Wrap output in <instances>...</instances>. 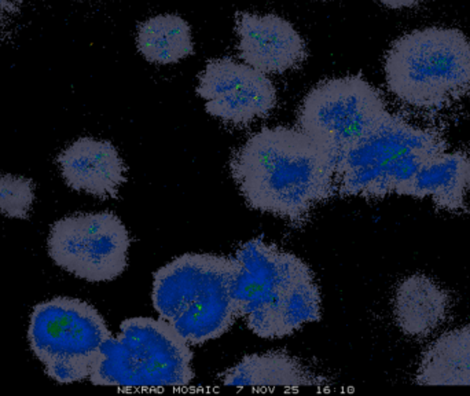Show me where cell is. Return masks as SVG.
<instances>
[{
	"instance_id": "15",
	"label": "cell",
	"mask_w": 470,
	"mask_h": 396,
	"mask_svg": "<svg viewBox=\"0 0 470 396\" xmlns=\"http://www.w3.org/2000/svg\"><path fill=\"white\" fill-rule=\"evenodd\" d=\"M225 386L233 387H320L327 380L285 351H270L243 358L222 376Z\"/></svg>"
},
{
	"instance_id": "21",
	"label": "cell",
	"mask_w": 470,
	"mask_h": 396,
	"mask_svg": "<svg viewBox=\"0 0 470 396\" xmlns=\"http://www.w3.org/2000/svg\"><path fill=\"white\" fill-rule=\"evenodd\" d=\"M18 8L15 0H0V11L3 13H13Z\"/></svg>"
},
{
	"instance_id": "8",
	"label": "cell",
	"mask_w": 470,
	"mask_h": 396,
	"mask_svg": "<svg viewBox=\"0 0 470 396\" xmlns=\"http://www.w3.org/2000/svg\"><path fill=\"white\" fill-rule=\"evenodd\" d=\"M129 245L128 230L112 212L65 216L51 226L47 238L52 262L88 282L120 277L127 269Z\"/></svg>"
},
{
	"instance_id": "11",
	"label": "cell",
	"mask_w": 470,
	"mask_h": 396,
	"mask_svg": "<svg viewBox=\"0 0 470 396\" xmlns=\"http://www.w3.org/2000/svg\"><path fill=\"white\" fill-rule=\"evenodd\" d=\"M236 32L239 57L245 64L266 75L293 69L307 55L301 35L289 21L275 14L241 13Z\"/></svg>"
},
{
	"instance_id": "16",
	"label": "cell",
	"mask_w": 470,
	"mask_h": 396,
	"mask_svg": "<svg viewBox=\"0 0 470 396\" xmlns=\"http://www.w3.org/2000/svg\"><path fill=\"white\" fill-rule=\"evenodd\" d=\"M417 384L470 386V323L439 336L420 360Z\"/></svg>"
},
{
	"instance_id": "9",
	"label": "cell",
	"mask_w": 470,
	"mask_h": 396,
	"mask_svg": "<svg viewBox=\"0 0 470 396\" xmlns=\"http://www.w3.org/2000/svg\"><path fill=\"white\" fill-rule=\"evenodd\" d=\"M112 333L90 303L58 296L35 306L29 318L28 341L41 363L57 358L95 362L98 350Z\"/></svg>"
},
{
	"instance_id": "7",
	"label": "cell",
	"mask_w": 470,
	"mask_h": 396,
	"mask_svg": "<svg viewBox=\"0 0 470 396\" xmlns=\"http://www.w3.org/2000/svg\"><path fill=\"white\" fill-rule=\"evenodd\" d=\"M388 113L376 87L362 76H346L313 87L301 102L297 125L337 162Z\"/></svg>"
},
{
	"instance_id": "14",
	"label": "cell",
	"mask_w": 470,
	"mask_h": 396,
	"mask_svg": "<svg viewBox=\"0 0 470 396\" xmlns=\"http://www.w3.org/2000/svg\"><path fill=\"white\" fill-rule=\"evenodd\" d=\"M406 196L429 198L444 211L470 212V155L437 153L424 164Z\"/></svg>"
},
{
	"instance_id": "2",
	"label": "cell",
	"mask_w": 470,
	"mask_h": 396,
	"mask_svg": "<svg viewBox=\"0 0 470 396\" xmlns=\"http://www.w3.org/2000/svg\"><path fill=\"white\" fill-rule=\"evenodd\" d=\"M234 297L239 318L262 339H283L322 318L313 273L294 253L253 238L238 246Z\"/></svg>"
},
{
	"instance_id": "19",
	"label": "cell",
	"mask_w": 470,
	"mask_h": 396,
	"mask_svg": "<svg viewBox=\"0 0 470 396\" xmlns=\"http://www.w3.org/2000/svg\"><path fill=\"white\" fill-rule=\"evenodd\" d=\"M44 365V372L48 377L54 379L58 383L68 384L76 383L84 379H88L92 370V360L85 359H72V358H57L51 359Z\"/></svg>"
},
{
	"instance_id": "13",
	"label": "cell",
	"mask_w": 470,
	"mask_h": 396,
	"mask_svg": "<svg viewBox=\"0 0 470 396\" xmlns=\"http://www.w3.org/2000/svg\"><path fill=\"white\" fill-rule=\"evenodd\" d=\"M450 295L425 274L401 279L393 295V317L408 337L424 339L434 333L450 311Z\"/></svg>"
},
{
	"instance_id": "20",
	"label": "cell",
	"mask_w": 470,
	"mask_h": 396,
	"mask_svg": "<svg viewBox=\"0 0 470 396\" xmlns=\"http://www.w3.org/2000/svg\"><path fill=\"white\" fill-rule=\"evenodd\" d=\"M384 6L392 10H403V8H413L421 4L424 0H380Z\"/></svg>"
},
{
	"instance_id": "4",
	"label": "cell",
	"mask_w": 470,
	"mask_h": 396,
	"mask_svg": "<svg viewBox=\"0 0 470 396\" xmlns=\"http://www.w3.org/2000/svg\"><path fill=\"white\" fill-rule=\"evenodd\" d=\"M446 150L441 136L388 113L337 160L340 197L406 196L424 164Z\"/></svg>"
},
{
	"instance_id": "12",
	"label": "cell",
	"mask_w": 470,
	"mask_h": 396,
	"mask_svg": "<svg viewBox=\"0 0 470 396\" xmlns=\"http://www.w3.org/2000/svg\"><path fill=\"white\" fill-rule=\"evenodd\" d=\"M66 185L101 199L118 198L127 182V167L109 141L80 138L57 157Z\"/></svg>"
},
{
	"instance_id": "3",
	"label": "cell",
	"mask_w": 470,
	"mask_h": 396,
	"mask_svg": "<svg viewBox=\"0 0 470 396\" xmlns=\"http://www.w3.org/2000/svg\"><path fill=\"white\" fill-rule=\"evenodd\" d=\"M236 270L234 256L185 253L157 270L153 307L189 344L216 340L239 318L234 297Z\"/></svg>"
},
{
	"instance_id": "6",
	"label": "cell",
	"mask_w": 470,
	"mask_h": 396,
	"mask_svg": "<svg viewBox=\"0 0 470 396\" xmlns=\"http://www.w3.org/2000/svg\"><path fill=\"white\" fill-rule=\"evenodd\" d=\"M190 344L164 319L129 318L98 350L90 381L121 388H182L194 379Z\"/></svg>"
},
{
	"instance_id": "1",
	"label": "cell",
	"mask_w": 470,
	"mask_h": 396,
	"mask_svg": "<svg viewBox=\"0 0 470 396\" xmlns=\"http://www.w3.org/2000/svg\"><path fill=\"white\" fill-rule=\"evenodd\" d=\"M230 169L249 208L293 227L304 226L316 205L337 195L336 161L296 128L253 134L235 150Z\"/></svg>"
},
{
	"instance_id": "10",
	"label": "cell",
	"mask_w": 470,
	"mask_h": 396,
	"mask_svg": "<svg viewBox=\"0 0 470 396\" xmlns=\"http://www.w3.org/2000/svg\"><path fill=\"white\" fill-rule=\"evenodd\" d=\"M197 94L209 115L235 125L267 118L276 106V90L267 75L232 58L206 64Z\"/></svg>"
},
{
	"instance_id": "18",
	"label": "cell",
	"mask_w": 470,
	"mask_h": 396,
	"mask_svg": "<svg viewBox=\"0 0 470 396\" xmlns=\"http://www.w3.org/2000/svg\"><path fill=\"white\" fill-rule=\"evenodd\" d=\"M35 201V183L24 176H0V212L11 219H28Z\"/></svg>"
},
{
	"instance_id": "5",
	"label": "cell",
	"mask_w": 470,
	"mask_h": 396,
	"mask_svg": "<svg viewBox=\"0 0 470 396\" xmlns=\"http://www.w3.org/2000/svg\"><path fill=\"white\" fill-rule=\"evenodd\" d=\"M384 72L390 91L401 102L443 109L470 91V40L455 28L408 32L393 41Z\"/></svg>"
},
{
	"instance_id": "17",
	"label": "cell",
	"mask_w": 470,
	"mask_h": 396,
	"mask_svg": "<svg viewBox=\"0 0 470 396\" xmlns=\"http://www.w3.org/2000/svg\"><path fill=\"white\" fill-rule=\"evenodd\" d=\"M138 48L153 64L169 65L194 52L192 29L179 15L161 14L139 25Z\"/></svg>"
}]
</instances>
